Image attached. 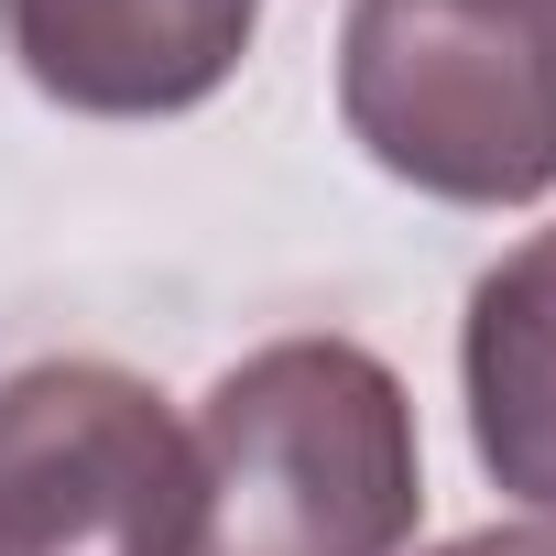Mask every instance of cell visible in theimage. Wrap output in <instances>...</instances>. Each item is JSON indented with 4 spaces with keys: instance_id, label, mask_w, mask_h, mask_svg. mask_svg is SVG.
<instances>
[{
    "instance_id": "cell-3",
    "label": "cell",
    "mask_w": 556,
    "mask_h": 556,
    "mask_svg": "<svg viewBox=\"0 0 556 556\" xmlns=\"http://www.w3.org/2000/svg\"><path fill=\"white\" fill-rule=\"evenodd\" d=\"M197 437L121 361H34L0 382V556H186Z\"/></svg>"
},
{
    "instance_id": "cell-1",
    "label": "cell",
    "mask_w": 556,
    "mask_h": 556,
    "mask_svg": "<svg viewBox=\"0 0 556 556\" xmlns=\"http://www.w3.org/2000/svg\"><path fill=\"white\" fill-rule=\"evenodd\" d=\"M186 556H404L426 523L415 393L361 339H273L197 404Z\"/></svg>"
},
{
    "instance_id": "cell-5",
    "label": "cell",
    "mask_w": 556,
    "mask_h": 556,
    "mask_svg": "<svg viewBox=\"0 0 556 556\" xmlns=\"http://www.w3.org/2000/svg\"><path fill=\"white\" fill-rule=\"evenodd\" d=\"M458 382H469V447L480 469L556 523V229L513 240L458 317Z\"/></svg>"
},
{
    "instance_id": "cell-6",
    "label": "cell",
    "mask_w": 556,
    "mask_h": 556,
    "mask_svg": "<svg viewBox=\"0 0 556 556\" xmlns=\"http://www.w3.org/2000/svg\"><path fill=\"white\" fill-rule=\"evenodd\" d=\"M426 556H556V523H480V534H447Z\"/></svg>"
},
{
    "instance_id": "cell-2",
    "label": "cell",
    "mask_w": 556,
    "mask_h": 556,
    "mask_svg": "<svg viewBox=\"0 0 556 556\" xmlns=\"http://www.w3.org/2000/svg\"><path fill=\"white\" fill-rule=\"evenodd\" d=\"M350 142L447 207H534L556 186V0H350Z\"/></svg>"
},
{
    "instance_id": "cell-4",
    "label": "cell",
    "mask_w": 556,
    "mask_h": 556,
    "mask_svg": "<svg viewBox=\"0 0 556 556\" xmlns=\"http://www.w3.org/2000/svg\"><path fill=\"white\" fill-rule=\"evenodd\" d=\"M0 34L55 110L175 121L240 77L262 0H0Z\"/></svg>"
}]
</instances>
